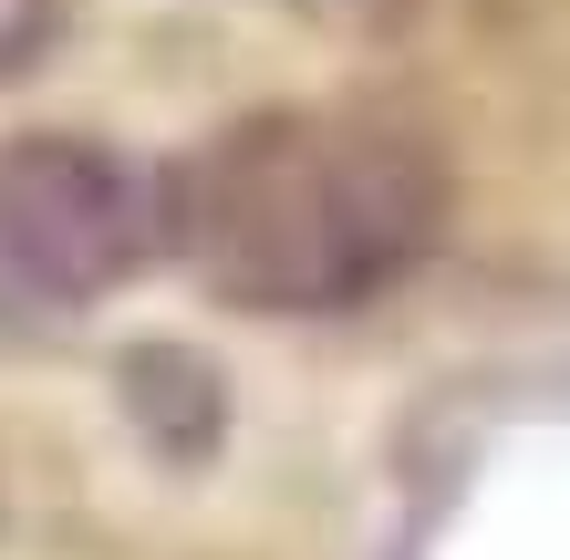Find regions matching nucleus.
<instances>
[{"label":"nucleus","mask_w":570,"mask_h":560,"mask_svg":"<svg viewBox=\"0 0 570 560\" xmlns=\"http://www.w3.org/2000/svg\"><path fill=\"white\" fill-rule=\"evenodd\" d=\"M73 11H83V0H0V83H21L31 62L73 31Z\"/></svg>","instance_id":"obj_3"},{"label":"nucleus","mask_w":570,"mask_h":560,"mask_svg":"<svg viewBox=\"0 0 570 560\" xmlns=\"http://www.w3.org/2000/svg\"><path fill=\"white\" fill-rule=\"evenodd\" d=\"M166 249V197L94 136L0 146V291L83 312Z\"/></svg>","instance_id":"obj_2"},{"label":"nucleus","mask_w":570,"mask_h":560,"mask_svg":"<svg viewBox=\"0 0 570 560\" xmlns=\"http://www.w3.org/2000/svg\"><path fill=\"white\" fill-rule=\"evenodd\" d=\"M166 197V249L228 312H353L446 228V156L374 105H271L218 125Z\"/></svg>","instance_id":"obj_1"}]
</instances>
